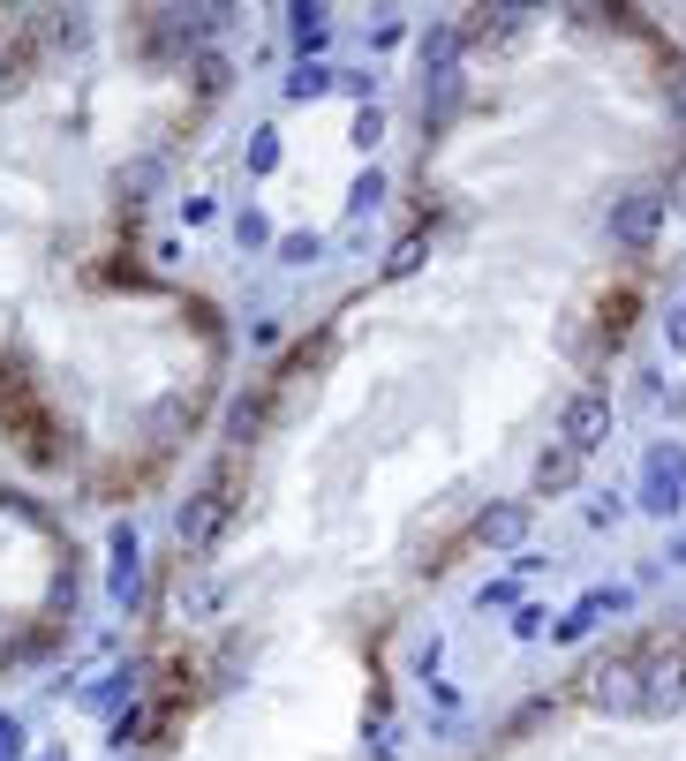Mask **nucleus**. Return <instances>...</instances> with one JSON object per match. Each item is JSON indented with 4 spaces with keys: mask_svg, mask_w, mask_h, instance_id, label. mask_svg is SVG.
Wrapping results in <instances>:
<instances>
[{
    "mask_svg": "<svg viewBox=\"0 0 686 761\" xmlns=\"http://www.w3.org/2000/svg\"><path fill=\"white\" fill-rule=\"evenodd\" d=\"M377 196H385V173H362V181H354V211H370Z\"/></svg>",
    "mask_w": 686,
    "mask_h": 761,
    "instance_id": "nucleus-24",
    "label": "nucleus"
},
{
    "mask_svg": "<svg viewBox=\"0 0 686 761\" xmlns=\"http://www.w3.org/2000/svg\"><path fill=\"white\" fill-rule=\"evenodd\" d=\"M476 543H491V551H520L528 543V505H483V520H476Z\"/></svg>",
    "mask_w": 686,
    "mask_h": 761,
    "instance_id": "nucleus-7",
    "label": "nucleus"
},
{
    "mask_svg": "<svg viewBox=\"0 0 686 761\" xmlns=\"http://www.w3.org/2000/svg\"><path fill=\"white\" fill-rule=\"evenodd\" d=\"M196 91H204V99L234 91V61H226V53H196Z\"/></svg>",
    "mask_w": 686,
    "mask_h": 761,
    "instance_id": "nucleus-14",
    "label": "nucleus"
},
{
    "mask_svg": "<svg viewBox=\"0 0 686 761\" xmlns=\"http://www.w3.org/2000/svg\"><path fill=\"white\" fill-rule=\"evenodd\" d=\"M272 166H280V129L264 121V129L249 137V173H272Z\"/></svg>",
    "mask_w": 686,
    "mask_h": 761,
    "instance_id": "nucleus-17",
    "label": "nucleus"
},
{
    "mask_svg": "<svg viewBox=\"0 0 686 761\" xmlns=\"http://www.w3.org/2000/svg\"><path fill=\"white\" fill-rule=\"evenodd\" d=\"M219 520H226V498H219V490L189 498V513H181V543H211V536H219Z\"/></svg>",
    "mask_w": 686,
    "mask_h": 761,
    "instance_id": "nucleus-8",
    "label": "nucleus"
},
{
    "mask_svg": "<svg viewBox=\"0 0 686 761\" xmlns=\"http://www.w3.org/2000/svg\"><path fill=\"white\" fill-rule=\"evenodd\" d=\"M453 99H461V68H438V76H430V106L453 114Z\"/></svg>",
    "mask_w": 686,
    "mask_h": 761,
    "instance_id": "nucleus-19",
    "label": "nucleus"
},
{
    "mask_svg": "<svg viewBox=\"0 0 686 761\" xmlns=\"http://www.w3.org/2000/svg\"><path fill=\"white\" fill-rule=\"evenodd\" d=\"M604 438H611V408H604V392H581V400L566 408V446L588 453V446H604Z\"/></svg>",
    "mask_w": 686,
    "mask_h": 761,
    "instance_id": "nucleus-5",
    "label": "nucleus"
},
{
    "mask_svg": "<svg viewBox=\"0 0 686 761\" xmlns=\"http://www.w3.org/2000/svg\"><path fill=\"white\" fill-rule=\"evenodd\" d=\"M114 596H121V604L137 596V536H129V528H114Z\"/></svg>",
    "mask_w": 686,
    "mask_h": 761,
    "instance_id": "nucleus-13",
    "label": "nucleus"
},
{
    "mask_svg": "<svg viewBox=\"0 0 686 761\" xmlns=\"http://www.w3.org/2000/svg\"><path fill=\"white\" fill-rule=\"evenodd\" d=\"M30 761H68V754H61V747H46V754H30Z\"/></svg>",
    "mask_w": 686,
    "mask_h": 761,
    "instance_id": "nucleus-28",
    "label": "nucleus"
},
{
    "mask_svg": "<svg viewBox=\"0 0 686 761\" xmlns=\"http://www.w3.org/2000/svg\"><path fill=\"white\" fill-rule=\"evenodd\" d=\"M144 30H152V53H167V61H189V53H196V8L144 15Z\"/></svg>",
    "mask_w": 686,
    "mask_h": 761,
    "instance_id": "nucleus-6",
    "label": "nucleus"
},
{
    "mask_svg": "<svg viewBox=\"0 0 686 761\" xmlns=\"http://www.w3.org/2000/svg\"><path fill=\"white\" fill-rule=\"evenodd\" d=\"M611 520H619V498L596 490V498H588V528H611Z\"/></svg>",
    "mask_w": 686,
    "mask_h": 761,
    "instance_id": "nucleus-22",
    "label": "nucleus"
},
{
    "mask_svg": "<svg viewBox=\"0 0 686 761\" xmlns=\"http://www.w3.org/2000/svg\"><path fill=\"white\" fill-rule=\"evenodd\" d=\"M23 754V724H15V717H0V761H15Z\"/></svg>",
    "mask_w": 686,
    "mask_h": 761,
    "instance_id": "nucleus-26",
    "label": "nucleus"
},
{
    "mask_svg": "<svg viewBox=\"0 0 686 761\" xmlns=\"http://www.w3.org/2000/svg\"><path fill=\"white\" fill-rule=\"evenodd\" d=\"M264 234H272V227H264V211H242V219H234V242H242V249H257Z\"/></svg>",
    "mask_w": 686,
    "mask_h": 761,
    "instance_id": "nucleus-21",
    "label": "nucleus"
},
{
    "mask_svg": "<svg viewBox=\"0 0 686 761\" xmlns=\"http://www.w3.org/2000/svg\"><path fill=\"white\" fill-rule=\"evenodd\" d=\"M415 265H423V242H400V249H392V257H385V280H407V272H415Z\"/></svg>",
    "mask_w": 686,
    "mask_h": 761,
    "instance_id": "nucleus-20",
    "label": "nucleus"
},
{
    "mask_svg": "<svg viewBox=\"0 0 686 761\" xmlns=\"http://www.w3.org/2000/svg\"><path fill=\"white\" fill-rule=\"evenodd\" d=\"M573 482H581V453H573V446H551V453H543V467H535V490H551V498H558V490H573Z\"/></svg>",
    "mask_w": 686,
    "mask_h": 761,
    "instance_id": "nucleus-10",
    "label": "nucleus"
},
{
    "mask_svg": "<svg viewBox=\"0 0 686 761\" xmlns=\"http://www.w3.org/2000/svg\"><path fill=\"white\" fill-rule=\"evenodd\" d=\"M318 91H333L325 68H295V76H287V99H318Z\"/></svg>",
    "mask_w": 686,
    "mask_h": 761,
    "instance_id": "nucleus-18",
    "label": "nucleus"
},
{
    "mask_svg": "<svg viewBox=\"0 0 686 761\" xmlns=\"http://www.w3.org/2000/svg\"><path fill=\"white\" fill-rule=\"evenodd\" d=\"M657 227H664V196H657V189H626V196L611 204V242H619V249H649Z\"/></svg>",
    "mask_w": 686,
    "mask_h": 761,
    "instance_id": "nucleus-2",
    "label": "nucleus"
},
{
    "mask_svg": "<svg viewBox=\"0 0 686 761\" xmlns=\"http://www.w3.org/2000/svg\"><path fill=\"white\" fill-rule=\"evenodd\" d=\"M423 61H430V76H438V68H461V30H430Z\"/></svg>",
    "mask_w": 686,
    "mask_h": 761,
    "instance_id": "nucleus-16",
    "label": "nucleus"
},
{
    "mask_svg": "<svg viewBox=\"0 0 686 761\" xmlns=\"http://www.w3.org/2000/svg\"><path fill=\"white\" fill-rule=\"evenodd\" d=\"M543 625H551V618H543V610H535V604H520V610H514V633H520V641H535Z\"/></svg>",
    "mask_w": 686,
    "mask_h": 761,
    "instance_id": "nucleus-23",
    "label": "nucleus"
},
{
    "mask_svg": "<svg viewBox=\"0 0 686 761\" xmlns=\"http://www.w3.org/2000/svg\"><path fill=\"white\" fill-rule=\"evenodd\" d=\"M280 257H295V265H310V257H318V234H287V242H280Z\"/></svg>",
    "mask_w": 686,
    "mask_h": 761,
    "instance_id": "nucleus-25",
    "label": "nucleus"
},
{
    "mask_svg": "<svg viewBox=\"0 0 686 761\" xmlns=\"http://www.w3.org/2000/svg\"><path fill=\"white\" fill-rule=\"evenodd\" d=\"M634 663H642V709H679L686 701V656L679 648H649Z\"/></svg>",
    "mask_w": 686,
    "mask_h": 761,
    "instance_id": "nucleus-3",
    "label": "nucleus"
},
{
    "mask_svg": "<svg viewBox=\"0 0 686 761\" xmlns=\"http://www.w3.org/2000/svg\"><path fill=\"white\" fill-rule=\"evenodd\" d=\"M129 686H137L129 671H106V679L83 686V709H91V717H129Z\"/></svg>",
    "mask_w": 686,
    "mask_h": 761,
    "instance_id": "nucleus-9",
    "label": "nucleus"
},
{
    "mask_svg": "<svg viewBox=\"0 0 686 761\" xmlns=\"http://www.w3.org/2000/svg\"><path fill=\"white\" fill-rule=\"evenodd\" d=\"M287 23H295V46L302 53H325V38H333V15L325 8H287Z\"/></svg>",
    "mask_w": 686,
    "mask_h": 761,
    "instance_id": "nucleus-11",
    "label": "nucleus"
},
{
    "mask_svg": "<svg viewBox=\"0 0 686 761\" xmlns=\"http://www.w3.org/2000/svg\"><path fill=\"white\" fill-rule=\"evenodd\" d=\"M664 339H672V347H679V354H686V302L672 309V317H664Z\"/></svg>",
    "mask_w": 686,
    "mask_h": 761,
    "instance_id": "nucleus-27",
    "label": "nucleus"
},
{
    "mask_svg": "<svg viewBox=\"0 0 686 761\" xmlns=\"http://www.w3.org/2000/svg\"><path fill=\"white\" fill-rule=\"evenodd\" d=\"M264 400H272V392H249V400H234V415H226V446H249V438H257V423H264Z\"/></svg>",
    "mask_w": 686,
    "mask_h": 761,
    "instance_id": "nucleus-12",
    "label": "nucleus"
},
{
    "mask_svg": "<svg viewBox=\"0 0 686 761\" xmlns=\"http://www.w3.org/2000/svg\"><path fill=\"white\" fill-rule=\"evenodd\" d=\"M642 505L657 513V520H672L686 505V490H679V453L664 446V453H649V467H642Z\"/></svg>",
    "mask_w": 686,
    "mask_h": 761,
    "instance_id": "nucleus-4",
    "label": "nucleus"
},
{
    "mask_svg": "<svg viewBox=\"0 0 686 761\" xmlns=\"http://www.w3.org/2000/svg\"><path fill=\"white\" fill-rule=\"evenodd\" d=\"M581 694H588L596 709H611V717H634V709H642V663H634V656H604V663L581 679Z\"/></svg>",
    "mask_w": 686,
    "mask_h": 761,
    "instance_id": "nucleus-1",
    "label": "nucleus"
},
{
    "mask_svg": "<svg viewBox=\"0 0 686 761\" xmlns=\"http://www.w3.org/2000/svg\"><path fill=\"white\" fill-rule=\"evenodd\" d=\"M679 490H686V453H679Z\"/></svg>",
    "mask_w": 686,
    "mask_h": 761,
    "instance_id": "nucleus-29",
    "label": "nucleus"
},
{
    "mask_svg": "<svg viewBox=\"0 0 686 761\" xmlns=\"http://www.w3.org/2000/svg\"><path fill=\"white\" fill-rule=\"evenodd\" d=\"M520 23H528L520 8H483V15H468V30H483L491 46H506V30H520Z\"/></svg>",
    "mask_w": 686,
    "mask_h": 761,
    "instance_id": "nucleus-15",
    "label": "nucleus"
}]
</instances>
